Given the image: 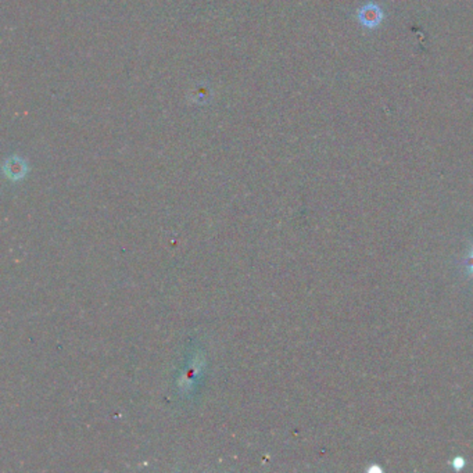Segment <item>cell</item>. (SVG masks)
Returning a JSON list of instances; mask_svg holds the SVG:
<instances>
[{
	"instance_id": "6da1fadb",
	"label": "cell",
	"mask_w": 473,
	"mask_h": 473,
	"mask_svg": "<svg viewBox=\"0 0 473 473\" xmlns=\"http://www.w3.org/2000/svg\"><path fill=\"white\" fill-rule=\"evenodd\" d=\"M380 17V11L377 10L376 6L373 5L367 6L365 9H362V13H359V18L362 19L364 25H368V27H373V25L379 24Z\"/></svg>"
},
{
	"instance_id": "7a4b0ae2",
	"label": "cell",
	"mask_w": 473,
	"mask_h": 473,
	"mask_svg": "<svg viewBox=\"0 0 473 473\" xmlns=\"http://www.w3.org/2000/svg\"><path fill=\"white\" fill-rule=\"evenodd\" d=\"M461 265L464 266L469 278H472L473 279V247H472V250L468 253V256L465 257L464 260L461 261Z\"/></svg>"
},
{
	"instance_id": "3957f363",
	"label": "cell",
	"mask_w": 473,
	"mask_h": 473,
	"mask_svg": "<svg viewBox=\"0 0 473 473\" xmlns=\"http://www.w3.org/2000/svg\"><path fill=\"white\" fill-rule=\"evenodd\" d=\"M465 465H466V462H465V459L462 458V457H455V458L451 461V466H453V469H454L455 472H461V470L465 468Z\"/></svg>"
}]
</instances>
